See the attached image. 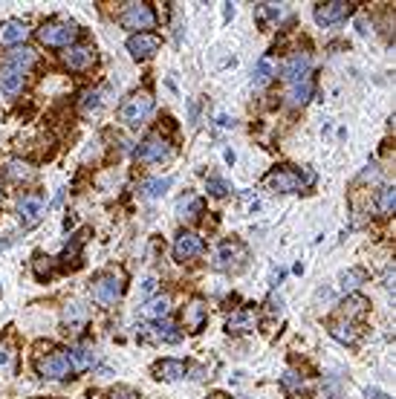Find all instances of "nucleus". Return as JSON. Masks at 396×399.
I'll list each match as a JSON object with an SVG mask.
<instances>
[{
    "label": "nucleus",
    "instance_id": "f257e3e1",
    "mask_svg": "<svg viewBox=\"0 0 396 399\" xmlns=\"http://www.w3.org/2000/svg\"><path fill=\"white\" fill-rule=\"evenodd\" d=\"M312 182H315V174L310 168H304L301 174H298V171H292V168H275L272 174H266V180H264V185L269 188V191H275V194L301 191V188H307Z\"/></svg>",
    "mask_w": 396,
    "mask_h": 399
},
{
    "label": "nucleus",
    "instance_id": "f03ea898",
    "mask_svg": "<svg viewBox=\"0 0 396 399\" xmlns=\"http://www.w3.org/2000/svg\"><path fill=\"white\" fill-rule=\"evenodd\" d=\"M246 263H249V249H246V243H241V240L220 243V249H217V255H214V269L217 272L237 275V272L246 269Z\"/></svg>",
    "mask_w": 396,
    "mask_h": 399
},
{
    "label": "nucleus",
    "instance_id": "7ed1b4c3",
    "mask_svg": "<svg viewBox=\"0 0 396 399\" xmlns=\"http://www.w3.org/2000/svg\"><path fill=\"white\" fill-rule=\"evenodd\" d=\"M151 113H153V99L148 93H133V96H128L122 102V107H119V119L130 127H139L151 119Z\"/></svg>",
    "mask_w": 396,
    "mask_h": 399
},
{
    "label": "nucleus",
    "instance_id": "20e7f679",
    "mask_svg": "<svg viewBox=\"0 0 396 399\" xmlns=\"http://www.w3.org/2000/svg\"><path fill=\"white\" fill-rule=\"evenodd\" d=\"M122 292H125V278L119 272H105L102 278H96L90 287L93 301L102 304V307H113V304L122 298Z\"/></svg>",
    "mask_w": 396,
    "mask_h": 399
},
{
    "label": "nucleus",
    "instance_id": "39448f33",
    "mask_svg": "<svg viewBox=\"0 0 396 399\" xmlns=\"http://www.w3.org/2000/svg\"><path fill=\"white\" fill-rule=\"evenodd\" d=\"M139 338L151 341V345H176L183 338V333L176 330V324L171 321H151V324H139Z\"/></svg>",
    "mask_w": 396,
    "mask_h": 399
},
{
    "label": "nucleus",
    "instance_id": "423d86ee",
    "mask_svg": "<svg viewBox=\"0 0 396 399\" xmlns=\"http://www.w3.org/2000/svg\"><path fill=\"white\" fill-rule=\"evenodd\" d=\"M38 38H41V44L47 47H73V41L78 38V29L73 24H64V21H52V24H44L38 29Z\"/></svg>",
    "mask_w": 396,
    "mask_h": 399
},
{
    "label": "nucleus",
    "instance_id": "0eeeda50",
    "mask_svg": "<svg viewBox=\"0 0 396 399\" xmlns=\"http://www.w3.org/2000/svg\"><path fill=\"white\" fill-rule=\"evenodd\" d=\"M35 368H38V373H41L44 379H67L70 370H73L67 350H52V353L41 356V359L35 362Z\"/></svg>",
    "mask_w": 396,
    "mask_h": 399
},
{
    "label": "nucleus",
    "instance_id": "6e6552de",
    "mask_svg": "<svg viewBox=\"0 0 396 399\" xmlns=\"http://www.w3.org/2000/svg\"><path fill=\"white\" fill-rule=\"evenodd\" d=\"M122 26L125 29H136V32H148L153 24H156V15L148 3H128L125 12H122Z\"/></svg>",
    "mask_w": 396,
    "mask_h": 399
},
{
    "label": "nucleus",
    "instance_id": "1a4fd4ad",
    "mask_svg": "<svg viewBox=\"0 0 396 399\" xmlns=\"http://www.w3.org/2000/svg\"><path fill=\"white\" fill-rule=\"evenodd\" d=\"M174 157V148H171V142L168 139H162V136H148L139 148H136V159L139 162H168Z\"/></svg>",
    "mask_w": 396,
    "mask_h": 399
},
{
    "label": "nucleus",
    "instance_id": "9d476101",
    "mask_svg": "<svg viewBox=\"0 0 396 399\" xmlns=\"http://www.w3.org/2000/svg\"><path fill=\"white\" fill-rule=\"evenodd\" d=\"M203 252H206V243H203V237L197 232H180V235H176V240H174V260L185 263V260L203 255Z\"/></svg>",
    "mask_w": 396,
    "mask_h": 399
},
{
    "label": "nucleus",
    "instance_id": "9b49d317",
    "mask_svg": "<svg viewBox=\"0 0 396 399\" xmlns=\"http://www.w3.org/2000/svg\"><path fill=\"white\" fill-rule=\"evenodd\" d=\"M44 208H47L44 194H24L21 203H17V217H21V223L29 229V226H38V223H41Z\"/></svg>",
    "mask_w": 396,
    "mask_h": 399
},
{
    "label": "nucleus",
    "instance_id": "f8f14e48",
    "mask_svg": "<svg viewBox=\"0 0 396 399\" xmlns=\"http://www.w3.org/2000/svg\"><path fill=\"white\" fill-rule=\"evenodd\" d=\"M160 35H153V32H133L130 38H128V52L133 55L136 61H145V58H151V55L160 49Z\"/></svg>",
    "mask_w": 396,
    "mask_h": 399
},
{
    "label": "nucleus",
    "instance_id": "ddd939ff",
    "mask_svg": "<svg viewBox=\"0 0 396 399\" xmlns=\"http://www.w3.org/2000/svg\"><path fill=\"white\" fill-rule=\"evenodd\" d=\"M350 6L347 0H333V3H319L315 6V21H319V26H335L342 24L344 17L350 15Z\"/></svg>",
    "mask_w": 396,
    "mask_h": 399
},
{
    "label": "nucleus",
    "instance_id": "4468645a",
    "mask_svg": "<svg viewBox=\"0 0 396 399\" xmlns=\"http://www.w3.org/2000/svg\"><path fill=\"white\" fill-rule=\"evenodd\" d=\"M61 61H64V67H70V70H75V72H84V70H90V67L96 64V49H93V47H84V44L67 47V49L61 52Z\"/></svg>",
    "mask_w": 396,
    "mask_h": 399
},
{
    "label": "nucleus",
    "instance_id": "2eb2a0df",
    "mask_svg": "<svg viewBox=\"0 0 396 399\" xmlns=\"http://www.w3.org/2000/svg\"><path fill=\"white\" fill-rule=\"evenodd\" d=\"M310 70H312V64H310V58H307L304 52L289 55V58L284 61V67H281L287 84H298V81H304V79H312Z\"/></svg>",
    "mask_w": 396,
    "mask_h": 399
},
{
    "label": "nucleus",
    "instance_id": "dca6fc26",
    "mask_svg": "<svg viewBox=\"0 0 396 399\" xmlns=\"http://www.w3.org/2000/svg\"><path fill=\"white\" fill-rule=\"evenodd\" d=\"M206 321H208V307L203 304V298L188 301V307L183 310V327L188 333H200L206 327Z\"/></svg>",
    "mask_w": 396,
    "mask_h": 399
},
{
    "label": "nucleus",
    "instance_id": "f3484780",
    "mask_svg": "<svg viewBox=\"0 0 396 399\" xmlns=\"http://www.w3.org/2000/svg\"><path fill=\"white\" fill-rule=\"evenodd\" d=\"M26 24L24 21H17V17H9V21L0 24V44H6V47H17V44H24L26 41Z\"/></svg>",
    "mask_w": 396,
    "mask_h": 399
},
{
    "label": "nucleus",
    "instance_id": "a211bd4d",
    "mask_svg": "<svg viewBox=\"0 0 396 399\" xmlns=\"http://www.w3.org/2000/svg\"><path fill=\"white\" fill-rule=\"evenodd\" d=\"M254 327H257V313H254V310H249V307L237 310V313L226 321V330H229V333H237V336H243V333H254Z\"/></svg>",
    "mask_w": 396,
    "mask_h": 399
},
{
    "label": "nucleus",
    "instance_id": "6ab92c4d",
    "mask_svg": "<svg viewBox=\"0 0 396 399\" xmlns=\"http://www.w3.org/2000/svg\"><path fill=\"white\" fill-rule=\"evenodd\" d=\"M67 356H70V368H73L75 373H82V370H87V368L96 365V350H93V345H75V347L67 350Z\"/></svg>",
    "mask_w": 396,
    "mask_h": 399
},
{
    "label": "nucleus",
    "instance_id": "aec40b11",
    "mask_svg": "<svg viewBox=\"0 0 396 399\" xmlns=\"http://www.w3.org/2000/svg\"><path fill=\"white\" fill-rule=\"evenodd\" d=\"M203 212H206L203 197H197V194H185V197L176 200V217H180V220H197Z\"/></svg>",
    "mask_w": 396,
    "mask_h": 399
},
{
    "label": "nucleus",
    "instance_id": "412c9836",
    "mask_svg": "<svg viewBox=\"0 0 396 399\" xmlns=\"http://www.w3.org/2000/svg\"><path fill=\"white\" fill-rule=\"evenodd\" d=\"M35 64H38V52L32 47H15L6 55V67H15V70H21V72L32 70Z\"/></svg>",
    "mask_w": 396,
    "mask_h": 399
},
{
    "label": "nucleus",
    "instance_id": "4be33fe9",
    "mask_svg": "<svg viewBox=\"0 0 396 399\" xmlns=\"http://www.w3.org/2000/svg\"><path fill=\"white\" fill-rule=\"evenodd\" d=\"M24 81H26V75L21 70H15V67H0V90L9 93V96H17V93L24 90Z\"/></svg>",
    "mask_w": 396,
    "mask_h": 399
},
{
    "label": "nucleus",
    "instance_id": "5701e85b",
    "mask_svg": "<svg viewBox=\"0 0 396 399\" xmlns=\"http://www.w3.org/2000/svg\"><path fill=\"white\" fill-rule=\"evenodd\" d=\"M171 313V298L168 295H153L145 301V307H142V315L148 321H165Z\"/></svg>",
    "mask_w": 396,
    "mask_h": 399
},
{
    "label": "nucleus",
    "instance_id": "b1692460",
    "mask_svg": "<svg viewBox=\"0 0 396 399\" xmlns=\"http://www.w3.org/2000/svg\"><path fill=\"white\" fill-rule=\"evenodd\" d=\"M87 318H90V310L84 307L82 301H70L67 307H64V324H67L70 330L84 327V324H87Z\"/></svg>",
    "mask_w": 396,
    "mask_h": 399
},
{
    "label": "nucleus",
    "instance_id": "393cba45",
    "mask_svg": "<svg viewBox=\"0 0 396 399\" xmlns=\"http://www.w3.org/2000/svg\"><path fill=\"white\" fill-rule=\"evenodd\" d=\"M156 379H165V382H176V379L185 376V362H180V359H162L160 365L153 368Z\"/></svg>",
    "mask_w": 396,
    "mask_h": 399
},
{
    "label": "nucleus",
    "instance_id": "a878e982",
    "mask_svg": "<svg viewBox=\"0 0 396 399\" xmlns=\"http://www.w3.org/2000/svg\"><path fill=\"white\" fill-rule=\"evenodd\" d=\"M330 336L335 341H342V345H353V341L359 338V327H356L353 321H347V318H339V321H333V324H330Z\"/></svg>",
    "mask_w": 396,
    "mask_h": 399
},
{
    "label": "nucleus",
    "instance_id": "bb28decb",
    "mask_svg": "<svg viewBox=\"0 0 396 399\" xmlns=\"http://www.w3.org/2000/svg\"><path fill=\"white\" fill-rule=\"evenodd\" d=\"M367 298L365 295H347L344 301H342V318H347V321H353V318H362L365 313H367Z\"/></svg>",
    "mask_w": 396,
    "mask_h": 399
},
{
    "label": "nucleus",
    "instance_id": "cd10ccee",
    "mask_svg": "<svg viewBox=\"0 0 396 399\" xmlns=\"http://www.w3.org/2000/svg\"><path fill=\"white\" fill-rule=\"evenodd\" d=\"M171 177H156V180H145L142 185H139V194L145 197V200H160L168 188H171Z\"/></svg>",
    "mask_w": 396,
    "mask_h": 399
},
{
    "label": "nucleus",
    "instance_id": "c85d7f7f",
    "mask_svg": "<svg viewBox=\"0 0 396 399\" xmlns=\"http://www.w3.org/2000/svg\"><path fill=\"white\" fill-rule=\"evenodd\" d=\"M310 96H312V79H304L298 84H289V104H295V107L307 104Z\"/></svg>",
    "mask_w": 396,
    "mask_h": 399
},
{
    "label": "nucleus",
    "instance_id": "c756f323",
    "mask_svg": "<svg viewBox=\"0 0 396 399\" xmlns=\"http://www.w3.org/2000/svg\"><path fill=\"white\" fill-rule=\"evenodd\" d=\"M379 212L382 214H393L396 212V188L393 185H382L379 188Z\"/></svg>",
    "mask_w": 396,
    "mask_h": 399
},
{
    "label": "nucleus",
    "instance_id": "7c9ffc66",
    "mask_svg": "<svg viewBox=\"0 0 396 399\" xmlns=\"http://www.w3.org/2000/svg\"><path fill=\"white\" fill-rule=\"evenodd\" d=\"M272 75H275V64L269 58H261V61H257V70H254V87L269 84Z\"/></svg>",
    "mask_w": 396,
    "mask_h": 399
},
{
    "label": "nucleus",
    "instance_id": "2f4dec72",
    "mask_svg": "<svg viewBox=\"0 0 396 399\" xmlns=\"http://www.w3.org/2000/svg\"><path fill=\"white\" fill-rule=\"evenodd\" d=\"M284 15H287L284 3H261V9H257V17H261V21H281Z\"/></svg>",
    "mask_w": 396,
    "mask_h": 399
},
{
    "label": "nucleus",
    "instance_id": "473e14b6",
    "mask_svg": "<svg viewBox=\"0 0 396 399\" xmlns=\"http://www.w3.org/2000/svg\"><path fill=\"white\" fill-rule=\"evenodd\" d=\"M281 388H284L287 393H301V388H304V376L295 373V370H287V373L281 376Z\"/></svg>",
    "mask_w": 396,
    "mask_h": 399
},
{
    "label": "nucleus",
    "instance_id": "72a5a7b5",
    "mask_svg": "<svg viewBox=\"0 0 396 399\" xmlns=\"http://www.w3.org/2000/svg\"><path fill=\"white\" fill-rule=\"evenodd\" d=\"M6 177H9V180H29V177H32V168H29L26 162H21V159H12V162L6 165Z\"/></svg>",
    "mask_w": 396,
    "mask_h": 399
},
{
    "label": "nucleus",
    "instance_id": "f704fd0d",
    "mask_svg": "<svg viewBox=\"0 0 396 399\" xmlns=\"http://www.w3.org/2000/svg\"><path fill=\"white\" fill-rule=\"evenodd\" d=\"M367 281V272L365 269H350V272H344L342 275V287L344 290H356L359 283H365Z\"/></svg>",
    "mask_w": 396,
    "mask_h": 399
},
{
    "label": "nucleus",
    "instance_id": "c9c22d12",
    "mask_svg": "<svg viewBox=\"0 0 396 399\" xmlns=\"http://www.w3.org/2000/svg\"><path fill=\"white\" fill-rule=\"evenodd\" d=\"M32 266H35V275H38V278H41V281L52 275V258H44V255H35Z\"/></svg>",
    "mask_w": 396,
    "mask_h": 399
},
{
    "label": "nucleus",
    "instance_id": "e433bc0d",
    "mask_svg": "<svg viewBox=\"0 0 396 399\" xmlns=\"http://www.w3.org/2000/svg\"><path fill=\"white\" fill-rule=\"evenodd\" d=\"M82 107H84V113H90V110H98V107H102V93H98V90H90V93H84V102H82Z\"/></svg>",
    "mask_w": 396,
    "mask_h": 399
},
{
    "label": "nucleus",
    "instance_id": "4c0bfd02",
    "mask_svg": "<svg viewBox=\"0 0 396 399\" xmlns=\"http://www.w3.org/2000/svg\"><path fill=\"white\" fill-rule=\"evenodd\" d=\"M229 191H231V188H229L226 180H217V177L208 180V194H214V197H226Z\"/></svg>",
    "mask_w": 396,
    "mask_h": 399
},
{
    "label": "nucleus",
    "instance_id": "58836bf2",
    "mask_svg": "<svg viewBox=\"0 0 396 399\" xmlns=\"http://www.w3.org/2000/svg\"><path fill=\"white\" fill-rule=\"evenodd\" d=\"M12 362H15L12 347L6 345V341H0V368H12Z\"/></svg>",
    "mask_w": 396,
    "mask_h": 399
},
{
    "label": "nucleus",
    "instance_id": "ea45409f",
    "mask_svg": "<svg viewBox=\"0 0 396 399\" xmlns=\"http://www.w3.org/2000/svg\"><path fill=\"white\" fill-rule=\"evenodd\" d=\"M110 399H139V393L130 391V388H116V391L110 393Z\"/></svg>",
    "mask_w": 396,
    "mask_h": 399
},
{
    "label": "nucleus",
    "instance_id": "a19ab883",
    "mask_svg": "<svg viewBox=\"0 0 396 399\" xmlns=\"http://www.w3.org/2000/svg\"><path fill=\"white\" fill-rule=\"evenodd\" d=\"M281 304H284V301H281V295H278V298H275V295H272V298H269V304H266V313H269V315H275V313H281Z\"/></svg>",
    "mask_w": 396,
    "mask_h": 399
},
{
    "label": "nucleus",
    "instance_id": "79ce46f5",
    "mask_svg": "<svg viewBox=\"0 0 396 399\" xmlns=\"http://www.w3.org/2000/svg\"><path fill=\"white\" fill-rule=\"evenodd\" d=\"M153 287H156V278H145V283H142V298H148V295L153 292Z\"/></svg>",
    "mask_w": 396,
    "mask_h": 399
},
{
    "label": "nucleus",
    "instance_id": "37998d69",
    "mask_svg": "<svg viewBox=\"0 0 396 399\" xmlns=\"http://www.w3.org/2000/svg\"><path fill=\"white\" fill-rule=\"evenodd\" d=\"M367 399H390L385 391H379V388H367Z\"/></svg>",
    "mask_w": 396,
    "mask_h": 399
}]
</instances>
